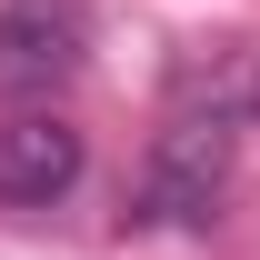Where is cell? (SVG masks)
Listing matches in <instances>:
<instances>
[{
	"instance_id": "3",
	"label": "cell",
	"mask_w": 260,
	"mask_h": 260,
	"mask_svg": "<svg viewBox=\"0 0 260 260\" xmlns=\"http://www.w3.org/2000/svg\"><path fill=\"white\" fill-rule=\"evenodd\" d=\"M80 170H90V150H80V130L60 110L0 120V210H50V200L80 190Z\"/></svg>"
},
{
	"instance_id": "1",
	"label": "cell",
	"mask_w": 260,
	"mask_h": 260,
	"mask_svg": "<svg viewBox=\"0 0 260 260\" xmlns=\"http://www.w3.org/2000/svg\"><path fill=\"white\" fill-rule=\"evenodd\" d=\"M230 150L240 130L230 120H200V110H170V130L150 140L140 160V200H130V230H200L230 190Z\"/></svg>"
},
{
	"instance_id": "2",
	"label": "cell",
	"mask_w": 260,
	"mask_h": 260,
	"mask_svg": "<svg viewBox=\"0 0 260 260\" xmlns=\"http://www.w3.org/2000/svg\"><path fill=\"white\" fill-rule=\"evenodd\" d=\"M90 60V10L80 0H10L0 10V90H50Z\"/></svg>"
},
{
	"instance_id": "4",
	"label": "cell",
	"mask_w": 260,
	"mask_h": 260,
	"mask_svg": "<svg viewBox=\"0 0 260 260\" xmlns=\"http://www.w3.org/2000/svg\"><path fill=\"white\" fill-rule=\"evenodd\" d=\"M170 110H200V120L250 130V120H260V50H180Z\"/></svg>"
}]
</instances>
